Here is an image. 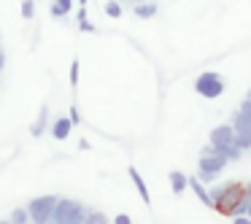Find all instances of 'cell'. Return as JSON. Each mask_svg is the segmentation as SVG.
Masks as SVG:
<instances>
[{
  "instance_id": "obj_23",
  "label": "cell",
  "mask_w": 251,
  "mask_h": 224,
  "mask_svg": "<svg viewBox=\"0 0 251 224\" xmlns=\"http://www.w3.org/2000/svg\"><path fill=\"white\" fill-rule=\"evenodd\" d=\"M114 224H132V219L127 216V213H116V216H114Z\"/></svg>"
},
{
  "instance_id": "obj_27",
  "label": "cell",
  "mask_w": 251,
  "mask_h": 224,
  "mask_svg": "<svg viewBox=\"0 0 251 224\" xmlns=\"http://www.w3.org/2000/svg\"><path fill=\"white\" fill-rule=\"evenodd\" d=\"M3 65H6V57H3V51H0V71H3Z\"/></svg>"
},
{
  "instance_id": "obj_24",
  "label": "cell",
  "mask_w": 251,
  "mask_h": 224,
  "mask_svg": "<svg viewBox=\"0 0 251 224\" xmlns=\"http://www.w3.org/2000/svg\"><path fill=\"white\" fill-rule=\"evenodd\" d=\"M78 27H81V33H95V25L87 22V19H81V22H78Z\"/></svg>"
},
{
  "instance_id": "obj_3",
  "label": "cell",
  "mask_w": 251,
  "mask_h": 224,
  "mask_svg": "<svg viewBox=\"0 0 251 224\" xmlns=\"http://www.w3.org/2000/svg\"><path fill=\"white\" fill-rule=\"evenodd\" d=\"M195 92L200 98H208V100H216L219 95L224 92V78L219 76L216 71H205L195 78Z\"/></svg>"
},
{
  "instance_id": "obj_12",
  "label": "cell",
  "mask_w": 251,
  "mask_h": 224,
  "mask_svg": "<svg viewBox=\"0 0 251 224\" xmlns=\"http://www.w3.org/2000/svg\"><path fill=\"white\" fill-rule=\"evenodd\" d=\"M46 122H49V108H46V105H41L38 119H35V124H33V127H30V135H33V138H41V135H44Z\"/></svg>"
},
{
  "instance_id": "obj_20",
  "label": "cell",
  "mask_w": 251,
  "mask_h": 224,
  "mask_svg": "<svg viewBox=\"0 0 251 224\" xmlns=\"http://www.w3.org/2000/svg\"><path fill=\"white\" fill-rule=\"evenodd\" d=\"M87 213H89L87 208H81V211H78L76 216L71 219V222H65V224H87Z\"/></svg>"
},
{
  "instance_id": "obj_32",
  "label": "cell",
  "mask_w": 251,
  "mask_h": 224,
  "mask_svg": "<svg viewBox=\"0 0 251 224\" xmlns=\"http://www.w3.org/2000/svg\"><path fill=\"white\" fill-rule=\"evenodd\" d=\"M132 3H146V0H132Z\"/></svg>"
},
{
  "instance_id": "obj_17",
  "label": "cell",
  "mask_w": 251,
  "mask_h": 224,
  "mask_svg": "<svg viewBox=\"0 0 251 224\" xmlns=\"http://www.w3.org/2000/svg\"><path fill=\"white\" fill-rule=\"evenodd\" d=\"M105 14H108L111 19H119L122 17V6L116 3V0H108V3H105Z\"/></svg>"
},
{
  "instance_id": "obj_4",
  "label": "cell",
  "mask_w": 251,
  "mask_h": 224,
  "mask_svg": "<svg viewBox=\"0 0 251 224\" xmlns=\"http://www.w3.org/2000/svg\"><path fill=\"white\" fill-rule=\"evenodd\" d=\"M57 200H60L57 195H44V197H35V200L27 205L30 222H33V224H49L51 211H54Z\"/></svg>"
},
{
  "instance_id": "obj_22",
  "label": "cell",
  "mask_w": 251,
  "mask_h": 224,
  "mask_svg": "<svg viewBox=\"0 0 251 224\" xmlns=\"http://www.w3.org/2000/svg\"><path fill=\"white\" fill-rule=\"evenodd\" d=\"M238 111H240V114H246V116H249V119H251V100L246 98L243 103H240V108H238Z\"/></svg>"
},
{
  "instance_id": "obj_26",
  "label": "cell",
  "mask_w": 251,
  "mask_h": 224,
  "mask_svg": "<svg viewBox=\"0 0 251 224\" xmlns=\"http://www.w3.org/2000/svg\"><path fill=\"white\" fill-rule=\"evenodd\" d=\"M243 205H251V181L246 184V200H243Z\"/></svg>"
},
{
  "instance_id": "obj_7",
  "label": "cell",
  "mask_w": 251,
  "mask_h": 224,
  "mask_svg": "<svg viewBox=\"0 0 251 224\" xmlns=\"http://www.w3.org/2000/svg\"><path fill=\"white\" fill-rule=\"evenodd\" d=\"M211 143L213 146H232L235 143V130L232 124H219L211 130Z\"/></svg>"
},
{
  "instance_id": "obj_1",
  "label": "cell",
  "mask_w": 251,
  "mask_h": 224,
  "mask_svg": "<svg viewBox=\"0 0 251 224\" xmlns=\"http://www.w3.org/2000/svg\"><path fill=\"white\" fill-rule=\"evenodd\" d=\"M246 184H238V181H227L219 189L211 192V208L219 211L222 216H240L246 213Z\"/></svg>"
},
{
  "instance_id": "obj_19",
  "label": "cell",
  "mask_w": 251,
  "mask_h": 224,
  "mask_svg": "<svg viewBox=\"0 0 251 224\" xmlns=\"http://www.w3.org/2000/svg\"><path fill=\"white\" fill-rule=\"evenodd\" d=\"M78 71H81V65H78V60H73V62H71V78H68L73 89L78 87Z\"/></svg>"
},
{
  "instance_id": "obj_25",
  "label": "cell",
  "mask_w": 251,
  "mask_h": 224,
  "mask_svg": "<svg viewBox=\"0 0 251 224\" xmlns=\"http://www.w3.org/2000/svg\"><path fill=\"white\" fill-rule=\"evenodd\" d=\"M235 219V224H251V219L246 216V213H240V216H232Z\"/></svg>"
},
{
  "instance_id": "obj_28",
  "label": "cell",
  "mask_w": 251,
  "mask_h": 224,
  "mask_svg": "<svg viewBox=\"0 0 251 224\" xmlns=\"http://www.w3.org/2000/svg\"><path fill=\"white\" fill-rule=\"evenodd\" d=\"M246 216H249V219H251V205H246Z\"/></svg>"
},
{
  "instance_id": "obj_29",
  "label": "cell",
  "mask_w": 251,
  "mask_h": 224,
  "mask_svg": "<svg viewBox=\"0 0 251 224\" xmlns=\"http://www.w3.org/2000/svg\"><path fill=\"white\" fill-rule=\"evenodd\" d=\"M0 224H11V219H3V222H0Z\"/></svg>"
},
{
  "instance_id": "obj_10",
  "label": "cell",
  "mask_w": 251,
  "mask_h": 224,
  "mask_svg": "<svg viewBox=\"0 0 251 224\" xmlns=\"http://www.w3.org/2000/svg\"><path fill=\"white\" fill-rule=\"evenodd\" d=\"M186 186H192V192L197 195V200H200L202 205H208V208H211V192H208L205 186H202V181H200V178H195V175H192V178H189V184H186Z\"/></svg>"
},
{
  "instance_id": "obj_11",
  "label": "cell",
  "mask_w": 251,
  "mask_h": 224,
  "mask_svg": "<svg viewBox=\"0 0 251 224\" xmlns=\"http://www.w3.org/2000/svg\"><path fill=\"white\" fill-rule=\"evenodd\" d=\"M170 189H173V195H181V192L186 189V184H189V175H184L181 170H170Z\"/></svg>"
},
{
  "instance_id": "obj_18",
  "label": "cell",
  "mask_w": 251,
  "mask_h": 224,
  "mask_svg": "<svg viewBox=\"0 0 251 224\" xmlns=\"http://www.w3.org/2000/svg\"><path fill=\"white\" fill-rule=\"evenodd\" d=\"M35 17V0H22V19Z\"/></svg>"
},
{
  "instance_id": "obj_13",
  "label": "cell",
  "mask_w": 251,
  "mask_h": 224,
  "mask_svg": "<svg viewBox=\"0 0 251 224\" xmlns=\"http://www.w3.org/2000/svg\"><path fill=\"white\" fill-rule=\"evenodd\" d=\"M71 8H73V0H51L49 14L54 19H62V17H68V14H71Z\"/></svg>"
},
{
  "instance_id": "obj_21",
  "label": "cell",
  "mask_w": 251,
  "mask_h": 224,
  "mask_svg": "<svg viewBox=\"0 0 251 224\" xmlns=\"http://www.w3.org/2000/svg\"><path fill=\"white\" fill-rule=\"evenodd\" d=\"M68 119H71L73 124H78V122H81V114H78L76 105H71V111H68Z\"/></svg>"
},
{
  "instance_id": "obj_9",
  "label": "cell",
  "mask_w": 251,
  "mask_h": 224,
  "mask_svg": "<svg viewBox=\"0 0 251 224\" xmlns=\"http://www.w3.org/2000/svg\"><path fill=\"white\" fill-rule=\"evenodd\" d=\"M71 130H73V122L68 119V116H60V119L54 122V127H51V135H54L57 141H68Z\"/></svg>"
},
{
  "instance_id": "obj_15",
  "label": "cell",
  "mask_w": 251,
  "mask_h": 224,
  "mask_svg": "<svg viewBox=\"0 0 251 224\" xmlns=\"http://www.w3.org/2000/svg\"><path fill=\"white\" fill-rule=\"evenodd\" d=\"M27 222H30L27 208H14V213H11V224H27Z\"/></svg>"
},
{
  "instance_id": "obj_31",
  "label": "cell",
  "mask_w": 251,
  "mask_h": 224,
  "mask_svg": "<svg viewBox=\"0 0 251 224\" xmlns=\"http://www.w3.org/2000/svg\"><path fill=\"white\" fill-rule=\"evenodd\" d=\"M246 98H249V100H251V89H249V92H246Z\"/></svg>"
},
{
  "instance_id": "obj_8",
  "label": "cell",
  "mask_w": 251,
  "mask_h": 224,
  "mask_svg": "<svg viewBox=\"0 0 251 224\" xmlns=\"http://www.w3.org/2000/svg\"><path fill=\"white\" fill-rule=\"evenodd\" d=\"M127 173H130V178H132V184H135V189H138V195H141V200L146 202V205H151V195H149V186H146V181H143V175L138 173V168H130Z\"/></svg>"
},
{
  "instance_id": "obj_16",
  "label": "cell",
  "mask_w": 251,
  "mask_h": 224,
  "mask_svg": "<svg viewBox=\"0 0 251 224\" xmlns=\"http://www.w3.org/2000/svg\"><path fill=\"white\" fill-rule=\"evenodd\" d=\"M87 224H108V216L100 211H89L87 213Z\"/></svg>"
},
{
  "instance_id": "obj_30",
  "label": "cell",
  "mask_w": 251,
  "mask_h": 224,
  "mask_svg": "<svg viewBox=\"0 0 251 224\" xmlns=\"http://www.w3.org/2000/svg\"><path fill=\"white\" fill-rule=\"evenodd\" d=\"M78 3H81V6H87V3H89V0H78Z\"/></svg>"
},
{
  "instance_id": "obj_2",
  "label": "cell",
  "mask_w": 251,
  "mask_h": 224,
  "mask_svg": "<svg viewBox=\"0 0 251 224\" xmlns=\"http://www.w3.org/2000/svg\"><path fill=\"white\" fill-rule=\"evenodd\" d=\"M224 168H227V157H222L213 143L202 146L200 159H197V178H200L202 184H211V181H216V175L222 173Z\"/></svg>"
},
{
  "instance_id": "obj_14",
  "label": "cell",
  "mask_w": 251,
  "mask_h": 224,
  "mask_svg": "<svg viewBox=\"0 0 251 224\" xmlns=\"http://www.w3.org/2000/svg\"><path fill=\"white\" fill-rule=\"evenodd\" d=\"M154 14H157V3H135V17H141V19H151Z\"/></svg>"
},
{
  "instance_id": "obj_6",
  "label": "cell",
  "mask_w": 251,
  "mask_h": 224,
  "mask_svg": "<svg viewBox=\"0 0 251 224\" xmlns=\"http://www.w3.org/2000/svg\"><path fill=\"white\" fill-rule=\"evenodd\" d=\"M81 208H84V205H81L78 200L60 197V200H57V205H54V211H51V219H49V222H51V224H65V222H71V219L76 216Z\"/></svg>"
},
{
  "instance_id": "obj_5",
  "label": "cell",
  "mask_w": 251,
  "mask_h": 224,
  "mask_svg": "<svg viewBox=\"0 0 251 224\" xmlns=\"http://www.w3.org/2000/svg\"><path fill=\"white\" fill-rule=\"evenodd\" d=\"M232 130H235V146L249 151L251 149V119L240 111H235L232 116Z\"/></svg>"
}]
</instances>
